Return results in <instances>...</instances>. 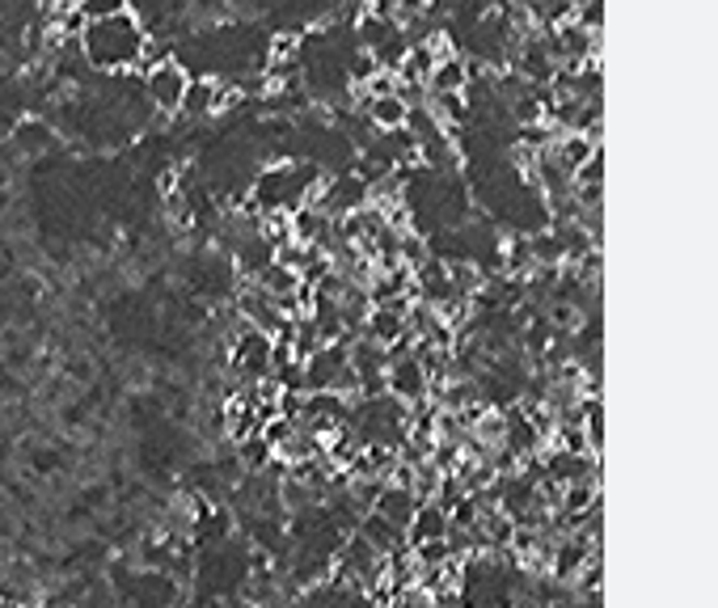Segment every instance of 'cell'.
I'll use <instances>...</instances> for the list:
<instances>
[{
  "mask_svg": "<svg viewBox=\"0 0 718 608\" xmlns=\"http://www.w3.org/2000/svg\"><path fill=\"white\" fill-rule=\"evenodd\" d=\"M148 43V30L132 9H119L102 22H85L81 26V52L93 68L102 72H127L136 68Z\"/></svg>",
  "mask_w": 718,
  "mask_h": 608,
  "instance_id": "obj_1",
  "label": "cell"
},
{
  "mask_svg": "<svg viewBox=\"0 0 718 608\" xmlns=\"http://www.w3.org/2000/svg\"><path fill=\"white\" fill-rule=\"evenodd\" d=\"M187 85H191V72H187L182 64L166 59V64H157V68L148 72L144 89H148V98H153V106H157V111H161V114H173V111H182Z\"/></svg>",
  "mask_w": 718,
  "mask_h": 608,
  "instance_id": "obj_2",
  "label": "cell"
},
{
  "mask_svg": "<svg viewBox=\"0 0 718 608\" xmlns=\"http://www.w3.org/2000/svg\"><path fill=\"white\" fill-rule=\"evenodd\" d=\"M385 389L393 393L397 406H411V402L418 406V402L431 393V381H427L423 363H418L415 356H406V360H393L385 368Z\"/></svg>",
  "mask_w": 718,
  "mask_h": 608,
  "instance_id": "obj_3",
  "label": "cell"
},
{
  "mask_svg": "<svg viewBox=\"0 0 718 608\" xmlns=\"http://www.w3.org/2000/svg\"><path fill=\"white\" fill-rule=\"evenodd\" d=\"M372 507H377V516H381L385 525H393L397 532H406V528H411V520H415V511L423 507V503L415 498V491H402V486H389V482H385Z\"/></svg>",
  "mask_w": 718,
  "mask_h": 608,
  "instance_id": "obj_4",
  "label": "cell"
},
{
  "mask_svg": "<svg viewBox=\"0 0 718 608\" xmlns=\"http://www.w3.org/2000/svg\"><path fill=\"white\" fill-rule=\"evenodd\" d=\"M363 114L372 127L381 132H402L411 123V106L397 98V93H385V98H363Z\"/></svg>",
  "mask_w": 718,
  "mask_h": 608,
  "instance_id": "obj_5",
  "label": "cell"
},
{
  "mask_svg": "<svg viewBox=\"0 0 718 608\" xmlns=\"http://www.w3.org/2000/svg\"><path fill=\"white\" fill-rule=\"evenodd\" d=\"M406 537H411V550L427 545V541H444L448 537V511H440L436 503H423L415 511V520H411V528H406Z\"/></svg>",
  "mask_w": 718,
  "mask_h": 608,
  "instance_id": "obj_6",
  "label": "cell"
},
{
  "mask_svg": "<svg viewBox=\"0 0 718 608\" xmlns=\"http://www.w3.org/2000/svg\"><path fill=\"white\" fill-rule=\"evenodd\" d=\"M465 85H470V64L461 56H448L431 68V77H427L423 89L427 93H465Z\"/></svg>",
  "mask_w": 718,
  "mask_h": 608,
  "instance_id": "obj_7",
  "label": "cell"
},
{
  "mask_svg": "<svg viewBox=\"0 0 718 608\" xmlns=\"http://www.w3.org/2000/svg\"><path fill=\"white\" fill-rule=\"evenodd\" d=\"M221 102H224L221 81H212V77H199V81H194V77H191V85H187V98H182V111H187V114H212V111H221Z\"/></svg>",
  "mask_w": 718,
  "mask_h": 608,
  "instance_id": "obj_8",
  "label": "cell"
},
{
  "mask_svg": "<svg viewBox=\"0 0 718 608\" xmlns=\"http://www.w3.org/2000/svg\"><path fill=\"white\" fill-rule=\"evenodd\" d=\"M427 102H431V119L440 123V127H457V123H465V93H427Z\"/></svg>",
  "mask_w": 718,
  "mask_h": 608,
  "instance_id": "obj_9",
  "label": "cell"
},
{
  "mask_svg": "<svg viewBox=\"0 0 718 608\" xmlns=\"http://www.w3.org/2000/svg\"><path fill=\"white\" fill-rule=\"evenodd\" d=\"M13 144H18L22 153H47V148L56 144V132H52L47 123H38V119H26V123H18Z\"/></svg>",
  "mask_w": 718,
  "mask_h": 608,
  "instance_id": "obj_10",
  "label": "cell"
},
{
  "mask_svg": "<svg viewBox=\"0 0 718 608\" xmlns=\"http://www.w3.org/2000/svg\"><path fill=\"white\" fill-rule=\"evenodd\" d=\"M237 457H242V465H249V470H262L267 461H276V452L262 443V436H254V440L237 443Z\"/></svg>",
  "mask_w": 718,
  "mask_h": 608,
  "instance_id": "obj_11",
  "label": "cell"
},
{
  "mask_svg": "<svg viewBox=\"0 0 718 608\" xmlns=\"http://www.w3.org/2000/svg\"><path fill=\"white\" fill-rule=\"evenodd\" d=\"M377 72H381V68H377V59L368 56V52H363V56H359L356 64H351V81H356V85L372 81V77H377Z\"/></svg>",
  "mask_w": 718,
  "mask_h": 608,
  "instance_id": "obj_12",
  "label": "cell"
}]
</instances>
